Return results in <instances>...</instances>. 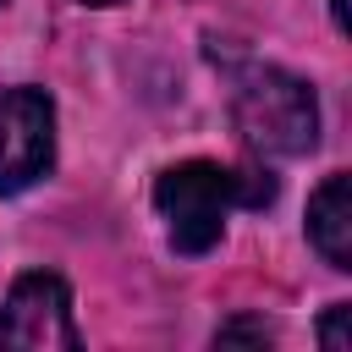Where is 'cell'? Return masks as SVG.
Listing matches in <instances>:
<instances>
[{"instance_id":"1","label":"cell","mask_w":352,"mask_h":352,"mask_svg":"<svg viewBox=\"0 0 352 352\" xmlns=\"http://www.w3.org/2000/svg\"><path fill=\"white\" fill-rule=\"evenodd\" d=\"M270 198H275V176L253 170V165L231 170V165H214V160H187V165H170L154 182V209L165 220V236L187 258L209 253L226 236V214L236 204L264 209Z\"/></svg>"},{"instance_id":"2","label":"cell","mask_w":352,"mask_h":352,"mask_svg":"<svg viewBox=\"0 0 352 352\" xmlns=\"http://www.w3.org/2000/svg\"><path fill=\"white\" fill-rule=\"evenodd\" d=\"M231 121L253 154L270 160H297L319 143V99L302 77L248 60L231 77Z\"/></svg>"},{"instance_id":"3","label":"cell","mask_w":352,"mask_h":352,"mask_svg":"<svg viewBox=\"0 0 352 352\" xmlns=\"http://www.w3.org/2000/svg\"><path fill=\"white\" fill-rule=\"evenodd\" d=\"M0 346L16 352H77L82 336L72 324V292L50 270L16 275V286L0 302Z\"/></svg>"},{"instance_id":"4","label":"cell","mask_w":352,"mask_h":352,"mask_svg":"<svg viewBox=\"0 0 352 352\" xmlns=\"http://www.w3.org/2000/svg\"><path fill=\"white\" fill-rule=\"evenodd\" d=\"M55 165V104L44 88H0V192H28Z\"/></svg>"},{"instance_id":"5","label":"cell","mask_w":352,"mask_h":352,"mask_svg":"<svg viewBox=\"0 0 352 352\" xmlns=\"http://www.w3.org/2000/svg\"><path fill=\"white\" fill-rule=\"evenodd\" d=\"M308 242L330 270H352V176L336 170L308 198Z\"/></svg>"},{"instance_id":"6","label":"cell","mask_w":352,"mask_h":352,"mask_svg":"<svg viewBox=\"0 0 352 352\" xmlns=\"http://www.w3.org/2000/svg\"><path fill=\"white\" fill-rule=\"evenodd\" d=\"M346 324H352V302H336V308L319 319V341H324L330 352H346V346H352V330H346Z\"/></svg>"},{"instance_id":"7","label":"cell","mask_w":352,"mask_h":352,"mask_svg":"<svg viewBox=\"0 0 352 352\" xmlns=\"http://www.w3.org/2000/svg\"><path fill=\"white\" fill-rule=\"evenodd\" d=\"M214 341H220V346H231V341H253V346H264V341H275V330H270L264 319H231V324L214 330Z\"/></svg>"},{"instance_id":"8","label":"cell","mask_w":352,"mask_h":352,"mask_svg":"<svg viewBox=\"0 0 352 352\" xmlns=\"http://www.w3.org/2000/svg\"><path fill=\"white\" fill-rule=\"evenodd\" d=\"M330 22H336V28L346 33V0H330Z\"/></svg>"},{"instance_id":"9","label":"cell","mask_w":352,"mask_h":352,"mask_svg":"<svg viewBox=\"0 0 352 352\" xmlns=\"http://www.w3.org/2000/svg\"><path fill=\"white\" fill-rule=\"evenodd\" d=\"M82 6H121V0H82Z\"/></svg>"},{"instance_id":"10","label":"cell","mask_w":352,"mask_h":352,"mask_svg":"<svg viewBox=\"0 0 352 352\" xmlns=\"http://www.w3.org/2000/svg\"><path fill=\"white\" fill-rule=\"evenodd\" d=\"M0 6H6V0H0Z\"/></svg>"}]
</instances>
